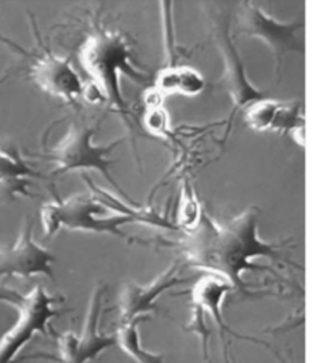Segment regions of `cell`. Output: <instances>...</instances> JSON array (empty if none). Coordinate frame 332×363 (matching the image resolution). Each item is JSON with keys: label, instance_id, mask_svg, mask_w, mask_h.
<instances>
[{"label": "cell", "instance_id": "obj_2", "mask_svg": "<svg viewBox=\"0 0 332 363\" xmlns=\"http://www.w3.org/2000/svg\"><path fill=\"white\" fill-rule=\"evenodd\" d=\"M79 61L92 78L104 101L132 129V118L122 95L121 78L125 75L136 82H142L146 79V74L133 65L132 51L126 40L118 33L96 30L84 40L79 48Z\"/></svg>", "mask_w": 332, "mask_h": 363}, {"label": "cell", "instance_id": "obj_14", "mask_svg": "<svg viewBox=\"0 0 332 363\" xmlns=\"http://www.w3.org/2000/svg\"><path fill=\"white\" fill-rule=\"evenodd\" d=\"M150 316H138L126 322H119L115 332L116 345L136 363H165V356L142 347L139 339V323L149 320Z\"/></svg>", "mask_w": 332, "mask_h": 363}, {"label": "cell", "instance_id": "obj_8", "mask_svg": "<svg viewBox=\"0 0 332 363\" xmlns=\"http://www.w3.org/2000/svg\"><path fill=\"white\" fill-rule=\"evenodd\" d=\"M304 23L278 21L257 3L245 1L240 10L236 33L261 40L272 52L275 72L280 78L282 58L288 52L304 54Z\"/></svg>", "mask_w": 332, "mask_h": 363}, {"label": "cell", "instance_id": "obj_5", "mask_svg": "<svg viewBox=\"0 0 332 363\" xmlns=\"http://www.w3.org/2000/svg\"><path fill=\"white\" fill-rule=\"evenodd\" d=\"M95 132L96 128L94 125L71 123L64 138L44 155L54 164L51 176H61L74 170H96L121 194L126 196L109 172V167L115 163V160L109 159V155L123 139L112 140L108 145H95L92 140Z\"/></svg>", "mask_w": 332, "mask_h": 363}, {"label": "cell", "instance_id": "obj_13", "mask_svg": "<svg viewBox=\"0 0 332 363\" xmlns=\"http://www.w3.org/2000/svg\"><path fill=\"white\" fill-rule=\"evenodd\" d=\"M230 291H233V286L223 278L213 274L201 277L192 288L193 305L211 316L221 335L224 332H230L221 313L223 299Z\"/></svg>", "mask_w": 332, "mask_h": 363}, {"label": "cell", "instance_id": "obj_7", "mask_svg": "<svg viewBox=\"0 0 332 363\" xmlns=\"http://www.w3.org/2000/svg\"><path fill=\"white\" fill-rule=\"evenodd\" d=\"M209 11L210 23H211V33L213 40L220 51V55L223 58V77H221V85L228 94L233 108L228 118V128L230 122L234 118V115L245 108L248 104L261 99L265 95L261 89H258L248 78L244 62L241 60V55L238 50L234 45L231 30H230V14L224 13L220 9L211 7ZM228 133V129H227ZM226 133V135H227Z\"/></svg>", "mask_w": 332, "mask_h": 363}, {"label": "cell", "instance_id": "obj_19", "mask_svg": "<svg viewBox=\"0 0 332 363\" xmlns=\"http://www.w3.org/2000/svg\"><path fill=\"white\" fill-rule=\"evenodd\" d=\"M224 356H226V362H227V363H236V360L233 359V356L228 353L227 345H226V347H224Z\"/></svg>", "mask_w": 332, "mask_h": 363}, {"label": "cell", "instance_id": "obj_1", "mask_svg": "<svg viewBox=\"0 0 332 363\" xmlns=\"http://www.w3.org/2000/svg\"><path fill=\"white\" fill-rule=\"evenodd\" d=\"M281 244L268 242L258 235V210L245 208L226 221L214 220L204 208L196 228L187 231L177 241V248L186 262L194 268L209 271L227 281L234 289L247 295L241 274L257 269L254 258L267 257L281 261Z\"/></svg>", "mask_w": 332, "mask_h": 363}, {"label": "cell", "instance_id": "obj_3", "mask_svg": "<svg viewBox=\"0 0 332 363\" xmlns=\"http://www.w3.org/2000/svg\"><path fill=\"white\" fill-rule=\"evenodd\" d=\"M106 208L108 207L94 194L75 193L65 199L54 194V197L45 201L40 208V221L44 235L52 237L61 228H68L74 231L111 234L132 241L133 238L123 233L121 227L126 223H132L133 217L126 213L102 217Z\"/></svg>", "mask_w": 332, "mask_h": 363}, {"label": "cell", "instance_id": "obj_11", "mask_svg": "<svg viewBox=\"0 0 332 363\" xmlns=\"http://www.w3.org/2000/svg\"><path fill=\"white\" fill-rule=\"evenodd\" d=\"M177 264L170 265L148 285L128 282L118 299L119 322H126L138 316H148V313L156 311V301L162 292L184 282V279L177 277Z\"/></svg>", "mask_w": 332, "mask_h": 363}, {"label": "cell", "instance_id": "obj_16", "mask_svg": "<svg viewBox=\"0 0 332 363\" xmlns=\"http://www.w3.org/2000/svg\"><path fill=\"white\" fill-rule=\"evenodd\" d=\"M203 214V208L200 206V201L194 193V190L190 187L189 182H184L182 184L180 197L177 203V214H176V223L180 228H183L186 233L196 228Z\"/></svg>", "mask_w": 332, "mask_h": 363}, {"label": "cell", "instance_id": "obj_20", "mask_svg": "<svg viewBox=\"0 0 332 363\" xmlns=\"http://www.w3.org/2000/svg\"><path fill=\"white\" fill-rule=\"evenodd\" d=\"M271 352H272V354L275 356V359H277L280 363H288V362H287V360H285V359H284V357H282L280 353H277L275 350H271Z\"/></svg>", "mask_w": 332, "mask_h": 363}, {"label": "cell", "instance_id": "obj_15", "mask_svg": "<svg viewBox=\"0 0 332 363\" xmlns=\"http://www.w3.org/2000/svg\"><path fill=\"white\" fill-rule=\"evenodd\" d=\"M278 105L280 101L271 99L268 96L257 99L244 108V122L248 128L257 132L271 130Z\"/></svg>", "mask_w": 332, "mask_h": 363}, {"label": "cell", "instance_id": "obj_17", "mask_svg": "<svg viewBox=\"0 0 332 363\" xmlns=\"http://www.w3.org/2000/svg\"><path fill=\"white\" fill-rule=\"evenodd\" d=\"M204 88L203 75L193 67H176V92L196 96Z\"/></svg>", "mask_w": 332, "mask_h": 363}, {"label": "cell", "instance_id": "obj_9", "mask_svg": "<svg viewBox=\"0 0 332 363\" xmlns=\"http://www.w3.org/2000/svg\"><path fill=\"white\" fill-rule=\"evenodd\" d=\"M104 294L105 286L101 282L96 284L89 299L82 330L79 333L65 332L58 335L55 356L44 353L34 356L54 360L57 363H87L89 360H95L104 350L115 346L116 342L114 335L98 332Z\"/></svg>", "mask_w": 332, "mask_h": 363}, {"label": "cell", "instance_id": "obj_6", "mask_svg": "<svg viewBox=\"0 0 332 363\" xmlns=\"http://www.w3.org/2000/svg\"><path fill=\"white\" fill-rule=\"evenodd\" d=\"M31 26L37 40V47L34 50H24L6 37H0V41L27 60L28 74L38 88L67 104H77L79 98H84L87 85L68 60L55 55L43 43L34 18H31Z\"/></svg>", "mask_w": 332, "mask_h": 363}, {"label": "cell", "instance_id": "obj_10", "mask_svg": "<svg viewBox=\"0 0 332 363\" xmlns=\"http://www.w3.org/2000/svg\"><path fill=\"white\" fill-rule=\"evenodd\" d=\"M33 227L31 217H27L16 240L0 247V279L44 275L54 281L52 262L55 257L34 240Z\"/></svg>", "mask_w": 332, "mask_h": 363}, {"label": "cell", "instance_id": "obj_4", "mask_svg": "<svg viewBox=\"0 0 332 363\" xmlns=\"http://www.w3.org/2000/svg\"><path fill=\"white\" fill-rule=\"evenodd\" d=\"M3 301L17 309L16 322L0 336V363H13L35 333L47 335L48 322L61 312L54 306L61 299L50 295L43 285L37 284L26 295L6 289Z\"/></svg>", "mask_w": 332, "mask_h": 363}, {"label": "cell", "instance_id": "obj_18", "mask_svg": "<svg viewBox=\"0 0 332 363\" xmlns=\"http://www.w3.org/2000/svg\"><path fill=\"white\" fill-rule=\"evenodd\" d=\"M142 122L143 128L155 136L165 138L169 135V115L162 105L146 106Z\"/></svg>", "mask_w": 332, "mask_h": 363}, {"label": "cell", "instance_id": "obj_12", "mask_svg": "<svg viewBox=\"0 0 332 363\" xmlns=\"http://www.w3.org/2000/svg\"><path fill=\"white\" fill-rule=\"evenodd\" d=\"M7 78L9 74H3L0 77V85ZM31 179H43V176L18 153L0 149V197L14 199L16 196H31L28 190Z\"/></svg>", "mask_w": 332, "mask_h": 363}]
</instances>
